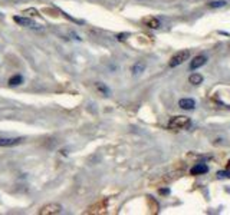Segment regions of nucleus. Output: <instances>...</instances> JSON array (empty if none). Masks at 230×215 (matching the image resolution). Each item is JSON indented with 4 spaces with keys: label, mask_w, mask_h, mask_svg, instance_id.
<instances>
[{
    "label": "nucleus",
    "mask_w": 230,
    "mask_h": 215,
    "mask_svg": "<svg viewBox=\"0 0 230 215\" xmlns=\"http://www.w3.org/2000/svg\"><path fill=\"white\" fill-rule=\"evenodd\" d=\"M190 125H191V119L187 118V116H174L168 122V129H171V131H183V129L190 128Z\"/></svg>",
    "instance_id": "f257e3e1"
},
{
    "label": "nucleus",
    "mask_w": 230,
    "mask_h": 215,
    "mask_svg": "<svg viewBox=\"0 0 230 215\" xmlns=\"http://www.w3.org/2000/svg\"><path fill=\"white\" fill-rule=\"evenodd\" d=\"M189 57H190V50H178L171 56V59H170V62H168V66L177 67V66H180V65H183Z\"/></svg>",
    "instance_id": "f03ea898"
},
{
    "label": "nucleus",
    "mask_w": 230,
    "mask_h": 215,
    "mask_svg": "<svg viewBox=\"0 0 230 215\" xmlns=\"http://www.w3.org/2000/svg\"><path fill=\"white\" fill-rule=\"evenodd\" d=\"M62 212V207L59 204H47L39 209V215H56Z\"/></svg>",
    "instance_id": "7ed1b4c3"
},
{
    "label": "nucleus",
    "mask_w": 230,
    "mask_h": 215,
    "mask_svg": "<svg viewBox=\"0 0 230 215\" xmlns=\"http://www.w3.org/2000/svg\"><path fill=\"white\" fill-rule=\"evenodd\" d=\"M141 23L144 24L145 27H148V29H160L161 27V22H160L158 17L156 16H145V17H142V20Z\"/></svg>",
    "instance_id": "20e7f679"
},
{
    "label": "nucleus",
    "mask_w": 230,
    "mask_h": 215,
    "mask_svg": "<svg viewBox=\"0 0 230 215\" xmlns=\"http://www.w3.org/2000/svg\"><path fill=\"white\" fill-rule=\"evenodd\" d=\"M22 142H23L22 136H17V138H0V148H12V146L20 145Z\"/></svg>",
    "instance_id": "39448f33"
},
{
    "label": "nucleus",
    "mask_w": 230,
    "mask_h": 215,
    "mask_svg": "<svg viewBox=\"0 0 230 215\" xmlns=\"http://www.w3.org/2000/svg\"><path fill=\"white\" fill-rule=\"evenodd\" d=\"M13 20L16 22L17 24H20V26L23 27H30V29H41V26L37 23H35L33 20H30V19H27V17H20V16H14Z\"/></svg>",
    "instance_id": "423d86ee"
},
{
    "label": "nucleus",
    "mask_w": 230,
    "mask_h": 215,
    "mask_svg": "<svg viewBox=\"0 0 230 215\" xmlns=\"http://www.w3.org/2000/svg\"><path fill=\"white\" fill-rule=\"evenodd\" d=\"M206 63H207V57L204 55H199V56H196L193 60L190 62V71H196L199 67L204 66Z\"/></svg>",
    "instance_id": "0eeeda50"
},
{
    "label": "nucleus",
    "mask_w": 230,
    "mask_h": 215,
    "mask_svg": "<svg viewBox=\"0 0 230 215\" xmlns=\"http://www.w3.org/2000/svg\"><path fill=\"white\" fill-rule=\"evenodd\" d=\"M178 106L181 109H184V111H193L196 107V101L191 99V97H183V99L178 101Z\"/></svg>",
    "instance_id": "6e6552de"
},
{
    "label": "nucleus",
    "mask_w": 230,
    "mask_h": 215,
    "mask_svg": "<svg viewBox=\"0 0 230 215\" xmlns=\"http://www.w3.org/2000/svg\"><path fill=\"white\" fill-rule=\"evenodd\" d=\"M209 172V166L204 164H197L196 166H193V168L190 169V174L191 175H204Z\"/></svg>",
    "instance_id": "1a4fd4ad"
},
{
    "label": "nucleus",
    "mask_w": 230,
    "mask_h": 215,
    "mask_svg": "<svg viewBox=\"0 0 230 215\" xmlns=\"http://www.w3.org/2000/svg\"><path fill=\"white\" fill-rule=\"evenodd\" d=\"M23 82H25V77L22 76V75H19V73L13 75V76L9 79V85H10V86H20Z\"/></svg>",
    "instance_id": "9d476101"
},
{
    "label": "nucleus",
    "mask_w": 230,
    "mask_h": 215,
    "mask_svg": "<svg viewBox=\"0 0 230 215\" xmlns=\"http://www.w3.org/2000/svg\"><path fill=\"white\" fill-rule=\"evenodd\" d=\"M203 81H204V77H203V75H200V73H193V75H190V77H189V82L191 85H194V86L203 83Z\"/></svg>",
    "instance_id": "9b49d317"
},
{
    "label": "nucleus",
    "mask_w": 230,
    "mask_h": 215,
    "mask_svg": "<svg viewBox=\"0 0 230 215\" xmlns=\"http://www.w3.org/2000/svg\"><path fill=\"white\" fill-rule=\"evenodd\" d=\"M95 89H96L101 95H105V96H108L109 92H111L109 91V87L107 86V85H104L102 82H96V83H95Z\"/></svg>",
    "instance_id": "f8f14e48"
},
{
    "label": "nucleus",
    "mask_w": 230,
    "mask_h": 215,
    "mask_svg": "<svg viewBox=\"0 0 230 215\" xmlns=\"http://www.w3.org/2000/svg\"><path fill=\"white\" fill-rule=\"evenodd\" d=\"M226 4H227L226 0H214V2H209L207 6H209L210 9H220V7H224Z\"/></svg>",
    "instance_id": "ddd939ff"
},
{
    "label": "nucleus",
    "mask_w": 230,
    "mask_h": 215,
    "mask_svg": "<svg viewBox=\"0 0 230 215\" xmlns=\"http://www.w3.org/2000/svg\"><path fill=\"white\" fill-rule=\"evenodd\" d=\"M145 69V63H141V62H137L134 66H132V75H138Z\"/></svg>",
    "instance_id": "4468645a"
},
{
    "label": "nucleus",
    "mask_w": 230,
    "mask_h": 215,
    "mask_svg": "<svg viewBox=\"0 0 230 215\" xmlns=\"http://www.w3.org/2000/svg\"><path fill=\"white\" fill-rule=\"evenodd\" d=\"M160 192L161 194H168V189H160Z\"/></svg>",
    "instance_id": "2eb2a0df"
}]
</instances>
